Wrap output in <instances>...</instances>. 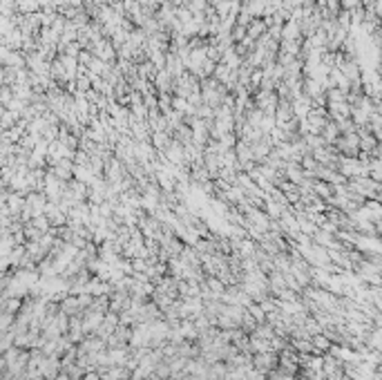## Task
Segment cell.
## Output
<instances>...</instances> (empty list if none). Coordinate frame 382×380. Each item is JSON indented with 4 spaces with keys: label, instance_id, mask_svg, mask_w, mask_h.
<instances>
[{
    "label": "cell",
    "instance_id": "1",
    "mask_svg": "<svg viewBox=\"0 0 382 380\" xmlns=\"http://www.w3.org/2000/svg\"><path fill=\"white\" fill-rule=\"evenodd\" d=\"M286 380H288V378H286Z\"/></svg>",
    "mask_w": 382,
    "mask_h": 380
}]
</instances>
